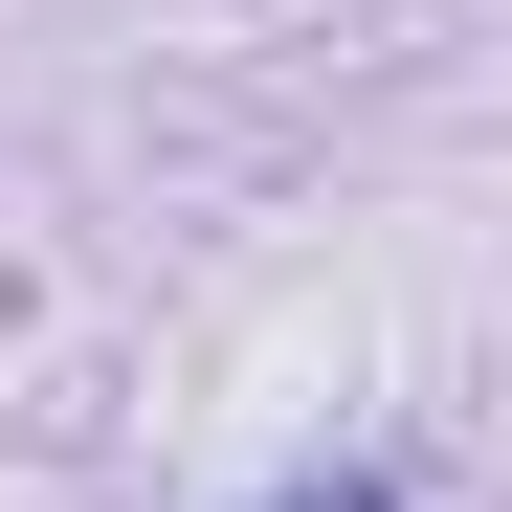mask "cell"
Segmentation results:
<instances>
[{
  "instance_id": "6da1fadb",
  "label": "cell",
  "mask_w": 512,
  "mask_h": 512,
  "mask_svg": "<svg viewBox=\"0 0 512 512\" xmlns=\"http://www.w3.org/2000/svg\"><path fill=\"white\" fill-rule=\"evenodd\" d=\"M268 512H401V468H290Z\"/></svg>"
}]
</instances>
